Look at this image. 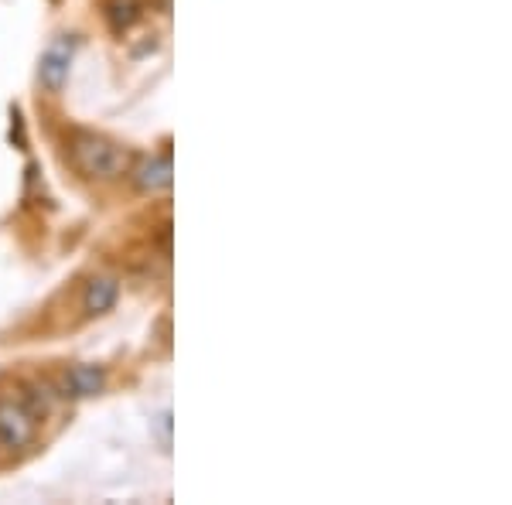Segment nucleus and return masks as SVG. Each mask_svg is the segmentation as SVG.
Masks as SVG:
<instances>
[{"instance_id":"6e6552de","label":"nucleus","mask_w":512,"mask_h":505,"mask_svg":"<svg viewBox=\"0 0 512 505\" xmlns=\"http://www.w3.org/2000/svg\"><path fill=\"white\" fill-rule=\"evenodd\" d=\"M158 434H161V447L168 451L171 447V410H164L158 417Z\"/></svg>"},{"instance_id":"f03ea898","label":"nucleus","mask_w":512,"mask_h":505,"mask_svg":"<svg viewBox=\"0 0 512 505\" xmlns=\"http://www.w3.org/2000/svg\"><path fill=\"white\" fill-rule=\"evenodd\" d=\"M38 434V417L31 413L28 403L21 400L18 393L14 396H0V447L4 451H24L31 447Z\"/></svg>"},{"instance_id":"f257e3e1","label":"nucleus","mask_w":512,"mask_h":505,"mask_svg":"<svg viewBox=\"0 0 512 505\" xmlns=\"http://www.w3.org/2000/svg\"><path fill=\"white\" fill-rule=\"evenodd\" d=\"M69 161L89 181H117L120 175H127L130 151L113 137L96 134V130H72Z\"/></svg>"},{"instance_id":"20e7f679","label":"nucleus","mask_w":512,"mask_h":505,"mask_svg":"<svg viewBox=\"0 0 512 505\" xmlns=\"http://www.w3.org/2000/svg\"><path fill=\"white\" fill-rule=\"evenodd\" d=\"M127 175H130V181H134L137 192H144V195H164V192H171V181H175L171 154L161 151V154L137 157V161L127 168Z\"/></svg>"},{"instance_id":"423d86ee","label":"nucleus","mask_w":512,"mask_h":505,"mask_svg":"<svg viewBox=\"0 0 512 505\" xmlns=\"http://www.w3.org/2000/svg\"><path fill=\"white\" fill-rule=\"evenodd\" d=\"M117 301H120V280L99 273V277L86 284V291H82V314L86 318H103V314L117 308Z\"/></svg>"},{"instance_id":"0eeeda50","label":"nucleus","mask_w":512,"mask_h":505,"mask_svg":"<svg viewBox=\"0 0 512 505\" xmlns=\"http://www.w3.org/2000/svg\"><path fill=\"white\" fill-rule=\"evenodd\" d=\"M106 18H110L113 31H127L130 24H134V21L140 18V11H137L134 0H113L110 11H106Z\"/></svg>"},{"instance_id":"7ed1b4c3","label":"nucleus","mask_w":512,"mask_h":505,"mask_svg":"<svg viewBox=\"0 0 512 505\" xmlns=\"http://www.w3.org/2000/svg\"><path fill=\"white\" fill-rule=\"evenodd\" d=\"M76 48H79V38L76 35H59L45 45L38 59V82L41 89L48 93H62L65 82H69V72H72V62H76Z\"/></svg>"},{"instance_id":"39448f33","label":"nucleus","mask_w":512,"mask_h":505,"mask_svg":"<svg viewBox=\"0 0 512 505\" xmlns=\"http://www.w3.org/2000/svg\"><path fill=\"white\" fill-rule=\"evenodd\" d=\"M106 389V369L93 366V362H76L59 376V389L55 393L62 400H93Z\"/></svg>"}]
</instances>
